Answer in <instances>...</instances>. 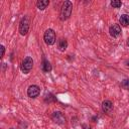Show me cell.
<instances>
[{"instance_id":"obj_1","label":"cell","mask_w":129,"mask_h":129,"mask_svg":"<svg viewBox=\"0 0 129 129\" xmlns=\"http://www.w3.org/2000/svg\"><path fill=\"white\" fill-rule=\"evenodd\" d=\"M72 10H73V4L71 1H64L61 5L60 8V13H59V18L60 20L64 21L67 19L70 18L71 14H72Z\"/></svg>"},{"instance_id":"obj_2","label":"cell","mask_w":129,"mask_h":129,"mask_svg":"<svg viewBox=\"0 0 129 129\" xmlns=\"http://www.w3.org/2000/svg\"><path fill=\"white\" fill-rule=\"evenodd\" d=\"M32 67H33V59L30 56H26L20 64V69L24 74H28L32 70Z\"/></svg>"},{"instance_id":"obj_3","label":"cell","mask_w":129,"mask_h":129,"mask_svg":"<svg viewBox=\"0 0 129 129\" xmlns=\"http://www.w3.org/2000/svg\"><path fill=\"white\" fill-rule=\"evenodd\" d=\"M43 40L47 45H52L55 42V32L52 29L45 30L43 34Z\"/></svg>"},{"instance_id":"obj_4","label":"cell","mask_w":129,"mask_h":129,"mask_svg":"<svg viewBox=\"0 0 129 129\" xmlns=\"http://www.w3.org/2000/svg\"><path fill=\"white\" fill-rule=\"evenodd\" d=\"M29 30V18L24 16L21 18L19 22V32L21 35H25Z\"/></svg>"},{"instance_id":"obj_5","label":"cell","mask_w":129,"mask_h":129,"mask_svg":"<svg viewBox=\"0 0 129 129\" xmlns=\"http://www.w3.org/2000/svg\"><path fill=\"white\" fill-rule=\"evenodd\" d=\"M51 119L58 125H62L66 123V117L63 116V114L59 111H56V112H53L52 115H51Z\"/></svg>"},{"instance_id":"obj_6","label":"cell","mask_w":129,"mask_h":129,"mask_svg":"<svg viewBox=\"0 0 129 129\" xmlns=\"http://www.w3.org/2000/svg\"><path fill=\"white\" fill-rule=\"evenodd\" d=\"M39 92L40 90L36 85H31L27 89V95L29 98H36L39 95Z\"/></svg>"},{"instance_id":"obj_7","label":"cell","mask_w":129,"mask_h":129,"mask_svg":"<svg viewBox=\"0 0 129 129\" xmlns=\"http://www.w3.org/2000/svg\"><path fill=\"white\" fill-rule=\"evenodd\" d=\"M109 32L110 35L113 37H118L121 34V27L119 24H113L110 28H109Z\"/></svg>"},{"instance_id":"obj_8","label":"cell","mask_w":129,"mask_h":129,"mask_svg":"<svg viewBox=\"0 0 129 129\" xmlns=\"http://www.w3.org/2000/svg\"><path fill=\"white\" fill-rule=\"evenodd\" d=\"M113 109V103L110 100H106L102 103V110L105 113H110Z\"/></svg>"},{"instance_id":"obj_9","label":"cell","mask_w":129,"mask_h":129,"mask_svg":"<svg viewBox=\"0 0 129 129\" xmlns=\"http://www.w3.org/2000/svg\"><path fill=\"white\" fill-rule=\"evenodd\" d=\"M68 47V41L67 39H63V38H60L57 42V48L59 51H64Z\"/></svg>"},{"instance_id":"obj_10","label":"cell","mask_w":129,"mask_h":129,"mask_svg":"<svg viewBox=\"0 0 129 129\" xmlns=\"http://www.w3.org/2000/svg\"><path fill=\"white\" fill-rule=\"evenodd\" d=\"M49 4V1L48 0H38L36 2V6L39 10H44Z\"/></svg>"},{"instance_id":"obj_11","label":"cell","mask_w":129,"mask_h":129,"mask_svg":"<svg viewBox=\"0 0 129 129\" xmlns=\"http://www.w3.org/2000/svg\"><path fill=\"white\" fill-rule=\"evenodd\" d=\"M119 22H120V24L123 25V26L129 25V15H127V14L121 15V17H120V19H119Z\"/></svg>"},{"instance_id":"obj_12","label":"cell","mask_w":129,"mask_h":129,"mask_svg":"<svg viewBox=\"0 0 129 129\" xmlns=\"http://www.w3.org/2000/svg\"><path fill=\"white\" fill-rule=\"evenodd\" d=\"M51 69L52 68H51L50 62L46 59H43V61H42V71L45 72V73H49L51 71Z\"/></svg>"},{"instance_id":"obj_13","label":"cell","mask_w":129,"mask_h":129,"mask_svg":"<svg viewBox=\"0 0 129 129\" xmlns=\"http://www.w3.org/2000/svg\"><path fill=\"white\" fill-rule=\"evenodd\" d=\"M111 5L113 8H119L122 5V2L120 0H113V1H111Z\"/></svg>"},{"instance_id":"obj_14","label":"cell","mask_w":129,"mask_h":129,"mask_svg":"<svg viewBox=\"0 0 129 129\" xmlns=\"http://www.w3.org/2000/svg\"><path fill=\"white\" fill-rule=\"evenodd\" d=\"M0 49H1V54H0V57H3L4 52H5V47H4L3 45H1V46H0Z\"/></svg>"},{"instance_id":"obj_15","label":"cell","mask_w":129,"mask_h":129,"mask_svg":"<svg viewBox=\"0 0 129 129\" xmlns=\"http://www.w3.org/2000/svg\"><path fill=\"white\" fill-rule=\"evenodd\" d=\"M123 86H126V85H129V80H125L123 83H122Z\"/></svg>"},{"instance_id":"obj_16","label":"cell","mask_w":129,"mask_h":129,"mask_svg":"<svg viewBox=\"0 0 129 129\" xmlns=\"http://www.w3.org/2000/svg\"><path fill=\"white\" fill-rule=\"evenodd\" d=\"M124 64H125V67H126L127 69H129V59H127V60L124 62Z\"/></svg>"},{"instance_id":"obj_17","label":"cell","mask_w":129,"mask_h":129,"mask_svg":"<svg viewBox=\"0 0 129 129\" xmlns=\"http://www.w3.org/2000/svg\"><path fill=\"white\" fill-rule=\"evenodd\" d=\"M83 129H92V128H91L89 125H84V126H83Z\"/></svg>"},{"instance_id":"obj_18","label":"cell","mask_w":129,"mask_h":129,"mask_svg":"<svg viewBox=\"0 0 129 129\" xmlns=\"http://www.w3.org/2000/svg\"><path fill=\"white\" fill-rule=\"evenodd\" d=\"M127 44H128V45H129V39H128V41H127Z\"/></svg>"}]
</instances>
